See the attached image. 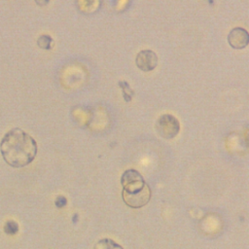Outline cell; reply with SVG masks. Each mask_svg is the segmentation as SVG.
<instances>
[{"label": "cell", "mask_w": 249, "mask_h": 249, "mask_svg": "<svg viewBox=\"0 0 249 249\" xmlns=\"http://www.w3.org/2000/svg\"><path fill=\"white\" fill-rule=\"evenodd\" d=\"M4 160L13 167H23L33 161L37 154V143L21 128L9 130L0 143Z\"/></svg>", "instance_id": "1"}, {"label": "cell", "mask_w": 249, "mask_h": 249, "mask_svg": "<svg viewBox=\"0 0 249 249\" xmlns=\"http://www.w3.org/2000/svg\"><path fill=\"white\" fill-rule=\"evenodd\" d=\"M156 130L164 139L174 138L180 131L179 121L170 114H163L159 117L156 123Z\"/></svg>", "instance_id": "2"}, {"label": "cell", "mask_w": 249, "mask_h": 249, "mask_svg": "<svg viewBox=\"0 0 249 249\" xmlns=\"http://www.w3.org/2000/svg\"><path fill=\"white\" fill-rule=\"evenodd\" d=\"M152 196L151 189L148 184H145L144 187L135 193H126L124 191L122 192V197L124 203L132 208H140L146 205Z\"/></svg>", "instance_id": "3"}, {"label": "cell", "mask_w": 249, "mask_h": 249, "mask_svg": "<svg viewBox=\"0 0 249 249\" xmlns=\"http://www.w3.org/2000/svg\"><path fill=\"white\" fill-rule=\"evenodd\" d=\"M121 183L124 188L123 191L126 193L138 192L146 184L143 176L135 169L125 170L121 177Z\"/></svg>", "instance_id": "4"}, {"label": "cell", "mask_w": 249, "mask_h": 249, "mask_svg": "<svg viewBox=\"0 0 249 249\" xmlns=\"http://www.w3.org/2000/svg\"><path fill=\"white\" fill-rule=\"evenodd\" d=\"M135 63L136 66L144 72L152 71L158 65V55L151 50L140 51L136 55Z\"/></svg>", "instance_id": "5"}, {"label": "cell", "mask_w": 249, "mask_h": 249, "mask_svg": "<svg viewBox=\"0 0 249 249\" xmlns=\"http://www.w3.org/2000/svg\"><path fill=\"white\" fill-rule=\"evenodd\" d=\"M228 42L233 49H244L249 43V34L247 30L242 27H234L228 35Z\"/></svg>", "instance_id": "6"}, {"label": "cell", "mask_w": 249, "mask_h": 249, "mask_svg": "<svg viewBox=\"0 0 249 249\" xmlns=\"http://www.w3.org/2000/svg\"><path fill=\"white\" fill-rule=\"evenodd\" d=\"M93 249H124V248L111 238H102L95 243Z\"/></svg>", "instance_id": "7"}, {"label": "cell", "mask_w": 249, "mask_h": 249, "mask_svg": "<svg viewBox=\"0 0 249 249\" xmlns=\"http://www.w3.org/2000/svg\"><path fill=\"white\" fill-rule=\"evenodd\" d=\"M119 86H120V88H121L122 90H123L124 99L126 102H129L130 99H131L132 96H133V90L130 89V86H129L128 83L125 82V81H120V82H119Z\"/></svg>", "instance_id": "8"}, {"label": "cell", "mask_w": 249, "mask_h": 249, "mask_svg": "<svg viewBox=\"0 0 249 249\" xmlns=\"http://www.w3.org/2000/svg\"><path fill=\"white\" fill-rule=\"evenodd\" d=\"M52 42H53V38L47 34H43L39 36V38L37 39V45L39 46V48L44 50H50Z\"/></svg>", "instance_id": "9"}, {"label": "cell", "mask_w": 249, "mask_h": 249, "mask_svg": "<svg viewBox=\"0 0 249 249\" xmlns=\"http://www.w3.org/2000/svg\"><path fill=\"white\" fill-rule=\"evenodd\" d=\"M4 231L7 234H16L18 231V225L14 220H8L4 226Z\"/></svg>", "instance_id": "10"}, {"label": "cell", "mask_w": 249, "mask_h": 249, "mask_svg": "<svg viewBox=\"0 0 249 249\" xmlns=\"http://www.w3.org/2000/svg\"><path fill=\"white\" fill-rule=\"evenodd\" d=\"M55 206L58 207V208H61V207H64L66 204H67V199L65 196H58L55 199Z\"/></svg>", "instance_id": "11"}]
</instances>
